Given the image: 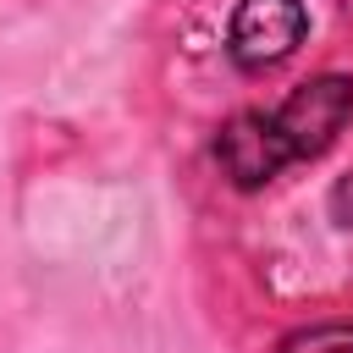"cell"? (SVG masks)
I'll list each match as a JSON object with an SVG mask.
<instances>
[{"label":"cell","instance_id":"obj_1","mask_svg":"<svg viewBox=\"0 0 353 353\" xmlns=\"http://www.w3.org/2000/svg\"><path fill=\"white\" fill-rule=\"evenodd\" d=\"M270 121H276L292 165L298 160H320L347 132V121H353V77L347 72H314V77H303L270 110Z\"/></svg>","mask_w":353,"mask_h":353},{"label":"cell","instance_id":"obj_2","mask_svg":"<svg viewBox=\"0 0 353 353\" xmlns=\"http://www.w3.org/2000/svg\"><path fill=\"white\" fill-rule=\"evenodd\" d=\"M309 39V6L303 0H237L226 22V61L248 77L276 72L292 61Z\"/></svg>","mask_w":353,"mask_h":353},{"label":"cell","instance_id":"obj_4","mask_svg":"<svg viewBox=\"0 0 353 353\" xmlns=\"http://www.w3.org/2000/svg\"><path fill=\"white\" fill-rule=\"evenodd\" d=\"M276 353H353V320H309L292 325Z\"/></svg>","mask_w":353,"mask_h":353},{"label":"cell","instance_id":"obj_3","mask_svg":"<svg viewBox=\"0 0 353 353\" xmlns=\"http://www.w3.org/2000/svg\"><path fill=\"white\" fill-rule=\"evenodd\" d=\"M215 165H221V176H226L237 193H265V188L292 165V154H287L270 110H254V105H248V110H232V116L215 127Z\"/></svg>","mask_w":353,"mask_h":353}]
</instances>
